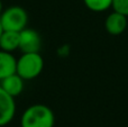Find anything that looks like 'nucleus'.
<instances>
[{
	"mask_svg": "<svg viewBox=\"0 0 128 127\" xmlns=\"http://www.w3.org/2000/svg\"><path fill=\"white\" fill-rule=\"evenodd\" d=\"M86 8L94 12H102L111 7L112 0H83Z\"/></svg>",
	"mask_w": 128,
	"mask_h": 127,
	"instance_id": "obj_10",
	"label": "nucleus"
},
{
	"mask_svg": "<svg viewBox=\"0 0 128 127\" xmlns=\"http://www.w3.org/2000/svg\"><path fill=\"white\" fill-rule=\"evenodd\" d=\"M42 38L40 34L32 28L19 32V50L22 53H40Z\"/></svg>",
	"mask_w": 128,
	"mask_h": 127,
	"instance_id": "obj_4",
	"label": "nucleus"
},
{
	"mask_svg": "<svg viewBox=\"0 0 128 127\" xmlns=\"http://www.w3.org/2000/svg\"><path fill=\"white\" fill-rule=\"evenodd\" d=\"M2 10H4V6H2V1H1V0H0V15H1Z\"/></svg>",
	"mask_w": 128,
	"mask_h": 127,
	"instance_id": "obj_13",
	"label": "nucleus"
},
{
	"mask_svg": "<svg viewBox=\"0 0 128 127\" xmlns=\"http://www.w3.org/2000/svg\"><path fill=\"white\" fill-rule=\"evenodd\" d=\"M0 22L4 30L22 32L27 27L28 15L22 7L11 6L4 9L0 15Z\"/></svg>",
	"mask_w": 128,
	"mask_h": 127,
	"instance_id": "obj_3",
	"label": "nucleus"
},
{
	"mask_svg": "<svg viewBox=\"0 0 128 127\" xmlns=\"http://www.w3.org/2000/svg\"><path fill=\"white\" fill-rule=\"evenodd\" d=\"M55 116L50 107L42 104L32 105L22 112V127H54Z\"/></svg>",
	"mask_w": 128,
	"mask_h": 127,
	"instance_id": "obj_1",
	"label": "nucleus"
},
{
	"mask_svg": "<svg viewBox=\"0 0 128 127\" xmlns=\"http://www.w3.org/2000/svg\"><path fill=\"white\" fill-rule=\"evenodd\" d=\"M24 79L20 78L17 73H14L11 76H7V78L2 79L0 87L4 90L8 94H10L11 97H17L24 90Z\"/></svg>",
	"mask_w": 128,
	"mask_h": 127,
	"instance_id": "obj_7",
	"label": "nucleus"
},
{
	"mask_svg": "<svg viewBox=\"0 0 128 127\" xmlns=\"http://www.w3.org/2000/svg\"><path fill=\"white\" fill-rule=\"evenodd\" d=\"M128 20L127 16L122 15L117 11H112L109 14L108 17L104 22V28L110 35H120L122 34L127 28Z\"/></svg>",
	"mask_w": 128,
	"mask_h": 127,
	"instance_id": "obj_6",
	"label": "nucleus"
},
{
	"mask_svg": "<svg viewBox=\"0 0 128 127\" xmlns=\"http://www.w3.org/2000/svg\"><path fill=\"white\" fill-rule=\"evenodd\" d=\"M111 7L114 11H117L128 17V0H112Z\"/></svg>",
	"mask_w": 128,
	"mask_h": 127,
	"instance_id": "obj_11",
	"label": "nucleus"
},
{
	"mask_svg": "<svg viewBox=\"0 0 128 127\" xmlns=\"http://www.w3.org/2000/svg\"><path fill=\"white\" fill-rule=\"evenodd\" d=\"M19 48V33L12 30H4L0 36V50L12 53Z\"/></svg>",
	"mask_w": 128,
	"mask_h": 127,
	"instance_id": "obj_9",
	"label": "nucleus"
},
{
	"mask_svg": "<svg viewBox=\"0 0 128 127\" xmlns=\"http://www.w3.org/2000/svg\"><path fill=\"white\" fill-rule=\"evenodd\" d=\"M44 60L40 53H22L17 60L16 73L24 80H33L42 73Z\"/></svg>",
	"mask_w": 128,
	"mask_h": 127,
	"instance_id": "obj_2",
	"label": "nucleus"
},
{
	"mask_svg": "<svg viewBox=\"0 0 128 127\" xmlns=\"http://www.w3.org/2000/svg\"><path fill=\"white\" fill-rule=\"evenodd\" d=\"M17 58L12 53L0 50V81L11 74L16 73Z\"/></svg>",
	"mask_w": 128,
	"mask_h": 127,
	"instance_id": "obj_8",
	"label": "nucleus"
},
{
	"mask_svg": "<svg viewBox=\"0 0 128 127\" xmlns=\"http://www.w3.org/2000/svg\"><path fill=\"white\" fill-rule=\"evenodd\" d=\"M16 114L15 98L0 87V127L6 126L14 119Z\"/></svg>",
	"mask_w": 128,
	"mask_h": 127,
	"instance_id": "obj_5",
	"label": "nucleus"
},
{
	"mask_svg": "<svg viewBox=\"0 0 128 127\" xmlns=\"http://www.w3.org/2000/svg\"><path fill=\"white\" fill-rule=\"evenodd\" d=\"M2 32H4V28H2V26H1V22H0V36H1Z\"/></svg>",
	"mask_w": 128,
	"mask_h": 127,
	"instance_id": "obj_14",
	"label": "nucleus"
},
{
	"mask_svg": "<svg viewBox=\"0 0 128 127\" xmlns=\"http://www.w3.org/2000/svg\"><path fill=\"white\" fill-rule=\"evenodd\" d=\"M58 52L61 56H68V52H70V47H68V45H63V46H61L60 48H58Z\"/></svg>",
	"mask_w": 128,
	"mask_h": 127,
	"instance_id": "obj_12",
	"label": "nucleus"
}]
</instances>
